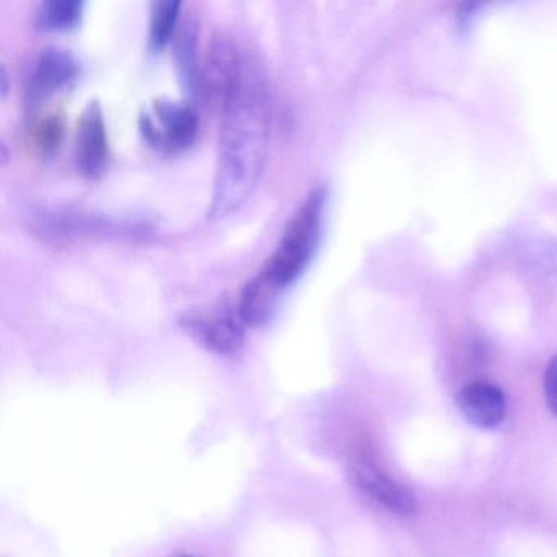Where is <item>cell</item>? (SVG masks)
<instances>
[{"mask_svg":"<svg viewBox=\"0 0 557 557\" xmlns=\"http://www.w3.org/2000/svg\"><path fill=\"white\" fill-rule=\"evenodd\" d=\"M83 14L81 0H47L38 5L35 21L45 30H70L79 24Z\"/></svg>","mask_w":557,"mask_h":557,"instance_id":"10","label":"cell"},{"mask_svg":"<svg viewBox=\"0 0 557 557\" xmlns=\"http://www.w3.org/2000/svg\"><path fill=\"white\" fill-rule=\"evenodd\" d=\"M76 159L87 177H99L109 161V135L102 107L97 100L87 103L77 125Z\"/></svg>","mask_w":557,"mask_h":557,"instance_id":"8","label":"cell"},{"mask_svg":"<svg viewBox=\"0 0 557 557\" xmlns=\"http://www.w3.org/2000/svg\"><path fill=\"white\" fill-rule=\"evenodd\" d=\"M77 71L79 64L71 51L58 47L45 48L28 71L25 97L28 102H41L73 83Z\"/></svg>","mask_w":557,"mask_h":557,"instance_id":"6","label":"cell"},{"mask_svg":"<svg viewBox=\"0 0 557 557\" xmlns=\"http://www.w3.org/2000/svg\"><path fill=\"white\" fill-rule=\"evenodd\" d=\"M544 396L547 406L557 416V357L549 361L544 373Z\"/></svg>","mask_w":557,"mask_h":557,"instance_id":"14","label":"cell"},{"mask_svg":"<svg viewBox=\"0 0 557 557\" xmlns=\"http://www.w3.org/2000/svg\"><path fill=\"white\" fill-rule=\"evenodd\" d=\"M456 404L465 419L478 429H494L507 413L504 393L491 383H472L462 387Z\"/></svg>","mask_w":557,"mask_h":557,"instance_id":"9","label":"cell"},{"mask_svg":"<svg viewBox=\"0 0 557 557\" xmlns=\"http://www.w3.org/2000/svg\"><path fill=\"white\" fill-rule=\"evenodd\" d=\"M181 8L178 0H159L152 4L149 44L154 50H162L174 37Z\"/></svg>","mask_w":557,"mask_h":557,"instance_id":"11","label":"cell"},{"mask_svg":"<svg viewBox=\"0 0 557 557\" xmlns=\"http://www.w3.org/2000/svg\"><path fill=\"white\" fill-rule=\"evenodd\" d=\"M181 325L208 350L221 355L239 350L246 332V324L240 321L236 308L227 306L213 311L187 312L182 315Z\"/></svg>","mask_w":557,"mask_h":557,"instance_id":"5","label":"cell"},{"mask_svg":"<svg viewBox=\"0 0 557 557\" xmlns=\"http://www.w3.org/2000/svg\"><path fill=\"white\" fill-rule=\"evenodd\" d=\"M325 197L324 187L312 188L306 195L286 223L272 256L240 289L236 311L246 327L265 324L286 288L308 269L321 240Z\"/></svg>","mask_w":557,"mask_h":557,"instance_id":"2","label":"cell"},{"mask_svg":"<svg viewBox=\"0 0 557 557\" xmlns=\"http://www.w3.org/2000/svg\"><path fill=\"white\" fill-rule=\"evenodd\" d=\"M181 557H191V556H181Z\"/></svg>","mask_w":557,"mask_h":557,"instance_id":"16","label":"cell"},{"mask_svg":"<svg viewBox=\"0 0 557 557\" xmlns=\"http://www.w3.org/2000/svg\"><path fill=\"white\" fill-rule=\"evenodd\" d=\"M2 84H4V89H2V94H8V71L5 67H2Z\"/></svg>","mask_w":557,"mask_h":557,"instance_id":"15","label":"cell"},{"mask_svg":"<svg viewBox=\"0 0 557 557\" xmlns=\"http://www.w3.org/2000/svg\"><path fill=\"white\" fill-rule=\"evenodd\" d=\"M139 126L149 145L161 151H178L197 138L200 120L187 103L158 99L151 112L143 113Z\"/></svg>","mask_w":557,"mask_h":557,"instance_id":"3","label":"cell"},{"mask_svg":"<svg viewBox=\"0 0 557 557\" xmlns=\"http://www.w3.org/2000/svg\"><path fill=\"white\" fill-rule=\"evenodd\" d=\"M348 479L358 491L380 502L383 507L389 508L394 513L413 515L417 511L416 495L371 462H351L348 466Z\"/></svg>","mask_w":557,"mask_h":557,"instance_id":"7","label":"cell"},{"mask_svg":"<svg viewBox=\"0 0 557 557\" xmlns=\"http://www.w3.org/2000/svg\"><path fill=\"white\" fill-rule=\"evenodd\" d=\"M61 135H63V125H61L58 116H48L47 120H41L34 128L35 145L44 151H51L57 148L60 143Z\"/></svg>","mask_w":557,"mask_h":557,"instance_id":"13","label":"cell"},{"mask_svg":"<svg viewBox=\"0 0 557 557\" xmlns=\"http://www.w3.org/2000/svg\"><path fill=\"white\" fill-rule=\"evenodd\" d=\"M220 151L211 220L239 210L259 184L270 138V99L260 64L249 57L243 76L216 99Z\"/></svg>","mask_w":557,"mask_h":557,"instance_id":"1","label":"cell"},{"mask_svg":"<svg viewBox=\"0 0 557 557\" xmlns=\"http://www.w3.org/2000/svg\"><path fill=\"white\" fill-rule=\"evenodd\" d=\"M195 41H197L195 25L185 24V27H182V30L177 34L175 53H177L182 77H184L188 89L200 90V84L203 83V77L198 73L197 58H195V51H197L195 50Z\"/></svg>","mask_w":557,"mask_h":557,"instance_id":"12","label":"cell"},{"mask_svg":"<svg viewBox=\"0 0 557 557\" xmlns=\"http://www.w3.org/2000/svg\"><path fill=\"white\" fill-rule=\"evenodd\" d=\"M32 230L41 237L50 239H73L84 236H128L129 233H139L136 227L125 223L107 220L86 211L44 210L35 214L30 221Z\"/></svg>","mask_w":557,"mask_h":557,"instance_id":"4","label":"cell"}]
</instances>
